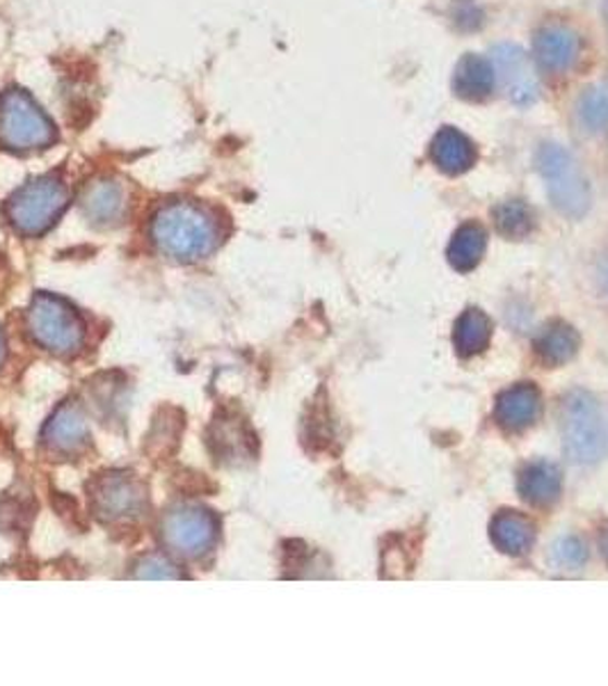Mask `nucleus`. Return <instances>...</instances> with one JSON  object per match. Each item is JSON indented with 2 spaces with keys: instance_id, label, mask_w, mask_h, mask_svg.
<instances>
[{
  "instance_id": "14",
  "label": "nucleus",
  "mask_w": 608,
  "mask_h": 686,
  "mask_svg": "<svg viewBox=\"0 0 608 686\" xmlns=\"http://www.w3.org/2000/svg\"><path fill=\"white\" fill-rule=\"evenodd\" d=\"M562 477L560 469L547 460L527 465L519 474V492L531 506H552L560 497Z\"/></svg>"
},
{
  "instance_id": "10",
  "label": "nucleus",
  "mask_w": 608,
  "mask_h": 686,
  "mask_svg": "<svg viewBox=\"0 0 608 686\" xmlns=\"http://www.w3.org/2000/svg\"><path fill=\"white\" fill-rule=\"evenodd\" d=\"M428 156L432 165L438 167L444 175L458 177L469 172L476 161H478V147L469 136L458 131L455 126H444L440 128L434 138L430 140Z\"/></svg>"
},
{
  "instance_id": "1",
  "label": "nucleus",
  "mask_w": 608,
  "mask_h": 686,
  "mask_svg": "<svg viewBox=\"0 0 608 686\" xmlns=\"http://www.w3.org/2000/svg\"><path fill=\"white\" fill-rule=\"evenodd\" d=\"M151 239L172 259L194 262L215 250L217 229L202 208L179 202L156 213L151 220Z\"/></svg>"
},
{
  "instance_id": "5",
  "label": "nucleus",
  "mask_w": 608,
  "mask_h": 686,
  "mask_svg": "<svg viewBox=\"0 0 608 686\" xmlns=\"http://www.w3.org/2000/svg\"><path fill=\"white\" fill-rule=\"evenodd\" d=\"M67 188L53 177H41L16 190V195L10 200L8 213L12 225L21 233L39 236L55 225L62 211L67 208Z\"/></svg>"
},
{
  "instance_id": "4",
  "label": "nucleus",
  "mask_w": 608,
  "mask_h": 686,
  "mask_svg": "<svg viewBox=\"0 0 608 686\" xmlns=\"http://www.w3.org/2000/svg\"><path fill=\"white\" fill-rule=\"evenodd\" d=\"M55 126L24 90H8L0 97V142L14 152L49 147Z\"/></svg>"
},
{
  "instance_id": "8",
  "label": "nucleus",
  "mask_w": 608,
  "mask_h": 686,
  "mask_svg": "<svg viewBox=\"0 0 608 686\" xmlns=\"http://www.w3.org/2000/svg\"><path fill=\"white\" fill-rule=\"evenodd\" d=\"M492 67L496 80L502 82L504 94L515 105H531L540 97V82L531 58L512 45L492 49Z\"/></svg>"
},
{
  "instance_id": "19",
  "label": "nucleus",
  "mask_w": 608,
  "mask_h": 686,
  "mask_svg": "<svg viewBox=\"0 0 608 686\" xmlns=\"http://www.w3.org/2000/svg\"><path fill=\"white\" fill-rule=\"evenodd\" d=\"M47 440L60 452H74L87 440V421L78 407L62 405L47 425Z\"/></svg>"
},
{
  "instance_id": "18",
  "label": "nucleus",
  "mask_w": 608,
  "mask_h": 686,
  "mask_svg": "<svg viewBox=\"0 0 608 686\" xmlns=\"http://www.w3.org/2000/svg\"><path fill=\"white\" fill-rule=\"evenodd\" d=\"M579 351V334L574 328L560 323H549L535 339V353L537 357L549 364V367H560L568 364Z\"/></svg>"
},
{
  "instance_id": "3",
  "label": "nucleus",
  "mask_w": 608,
  "mask_h": 686,
  "mask_svg": "<svg viewBox=\"0 0 608 686\" xmlns=\"http://www.w3.org/2000/svg\"><path fill=\"white\" fill-rule=\"evenodd\" d=\"M540 175L547 183L552 204L568 218H581L591 206V188L577 161L560 144H542L537 152Z\"/></svg>"
},
{
  "instance_id": "15",
  "label": "nucleus",
  "mask_w": 608,
  "mask_h": 686,
  "mask_svg": "<svg viewBox=\"0 0 608 686\" xmlns=\"http://www.w3.org/2000/svg\"><path fill=\"white\" fill-rule=\"evenodd\" d=\"M490 533H492V543L510 556L527 554L535 543V524L527 518V514H519L512 510L498 512L492 520Z\"/></svg>"
},
{
  "instance_id": "2",
  "label": "nucleus",
  "mask_w": 608,
  "mask_h": 686,
  "mask_svg": "<svg viewBox=\"0 0 608 686\" xmlns=\"http://www.w3.org/2000/svg\"><path fill=\"white\" fill-rule=\"evenodd\" d=\"M560 440L565 454L579 465L599 462L608 454V417L588 392H570L560 403Z\"/></svg>"
},
{
  "instance_id": "7",
  "label": "nucleus",
  "mask_w": 608,
  "mask_h": 686,
  "mask_svg": "<svg viewBox=\"0 0 608 686\" xmlns=\"http://www.w3.org/2000/svg\"><path fill=\"white\" fill-rule=\"evenodd\" d=\"M163 543L186 559L206 554L217 538V522L213 514L200 506H181L165 514Z\"/></svg>"
},
{
  "instance_id": "24",
  "label": "nucleus",
  "mask_w": 608,
  "mask_h": 686,
  "mask_svg": "<svg viewBox=\"0 0 608 686\" xmlns=\"http://www.w3.org/2000/svg\"><path fill=\"white\" fill-rule=\"evenodd\" d=\"M136 576H140V579H179L181 574L174 570V566H169L163 559H147L138 566Z\"/></svg>"
},
{
  "instance_id": "25",
  "label": "nucleus",
  "mask_w": 608,
  "mask_h": 686,
  "mask_svg": "<svg viewBox=\"0 0 608 686\" xmlns=\"http://www.w3.org/2000/svg\"><path fill=\"white\" fill-rule=\"evenodd\" d=\"M599 545H601V554H604V559L608 561V531H606V533L601 535V543H599Z\"/></svg>"
},
{
  "instance_id": "20",
  "label": "nucleus",
  "mask_w": 608,
  "mask_h": 686,
  "mask_svg": "<svg viewBox=\"0 0 608 686\" xmlns=\"http://www.w3.org/2000/svg\"><path fill=\"white\" fill-rule=\"evenodd\" d=\"M492 339V320L481 309H467L455 323L453 341L460 355L471 357L483 353Z\"/></svg>"
},
{
  "instance_id": "17",
  "label": "nucleus",
  "mask_w": 608,
  "mask_h": 686,
  "mask_svg": "<svg viewBox=\"0 0 608 686\" xmlns=\"http://www.w3.org/2000/svg\"><path fill=\"white\" fill-rule=\"evenodd\" d=\"M485 247H487L485 227L478 225V223H467L453 233L446 256H448V262L455 270L469 272L478 264H481Z\"/></svg>"
},
{
  "instance_id": "11",
  "label": "nucleus",
  "mask_w": 608,
  "mask_h": 686,
  "mask_svg": "<svg viewBox=\"0 0 608 686\" xmlns=\"http://www.w3.org/2000/svg\"><path fill=\"white\" fill-rule=\"evenodd\" d=\"M581 51L579 35L565 26H545L535 35V60L549 72H565Z\"/></svg>"
},
{
  "instance_id": "16",
  "label": "nucleus",
  "mask_w": 608,
  "mask_h": 686,
  "mask_svg": "<svg viewBox=\"0 0 608 686\" xmlns=\"http://www.w3.org/2000/svg\"><path fill=\"white\" fill-rule=\"evenodd\" d=\"M83 208L87 213V218H92L99 225L117 223L126 208V198H124L122 186L111 179L94 181L85 192Z\"/></svg>"
},
{
  "instance_id": "23",
  "label": "nucleus",
  "mask_w": 608,
  "mask_h": 686,
  "mask_svg": "<svg viewBox=\"0 0 608 686\" xmlns=\"http://www.w3.org/2000/svg\"><path fill=\"white\" fill-rule=\"evenodd\" d=\"M554 559L560 568L565 570H581L588 554H585V547L581 541L577 538H562L556 547H554Z\"/></svg>"
},
{
  "instance_id": "13",
  "label": "nucleus",
  "mask_w": 608,
  "mask_h": 686,
  "mask_svg": "<svg viewBox=\"0 0 608 686\" xmlns=\"http://www.w3.org/2000/svg\"><path fill=\"white\" fill-rule=\"evenodd\" d=\"M540 392L533 384H515L496 401V419L512 433L527 431L540 417Z\"/></svg>"
},
{
  "instance_id": "22",
  "label": "nucleus",
  "mask_w": 608,
  "mask_h": 686,
  "mask_svg": "<svg viewBox=\"0 0 608 686\" xmlns=\"http://www.w3.org/2000/svg\"><path fill=\"white\" fill-rule=\"evenodd\" d=\"M579 117L588 128H599L608 117V99L601 90H588L579 103Z\"/></svg>"
},
{
  "instance_id": "12",
  "label": "nucleus",
  "mask_w": 608,
  "mask_h": 686,
  "mask_svg": "<svg viewBox=\"0 0 608 686\" xmlns=\"http://www.w3.org/2000/svg\"><path fill=\"white\" fill-rule=\"evenodd\" d=\"M494 82H496V76H494L492 62L483 55L467 53L460 58L458 67H455L453 92L463 101L481 103L492 97Z\"/></svg>"
},
{
  "instance_id": "21",
  "label": "nucleus",
  "mask_w": 608,
  "mask_h": 686,
  "mask_svg": "<svg viewBox=\"0 0 608 686\" xmlns=\"http://www.w3.org/2000/svg\"><path fill=\"white\" fill-rule=\"evenodd\" d=\"M492 216H494L496 231L510 241L524 239V236H529L535 227V216L531 206L521 200H510V202L498 204L492 211Z\"/></svg>"
},
{
  "instance_id": "6",
  "label": "nucleus",
  "mask_w": 608,
  "mask_h": 686,
  "mask_svg": "<svg viewBox=\"0 0 608 686\" xmlns=\"http://www.w3.org/2000/svg\"><path fill=\"white\" fill-rule=\"evenodd\" d=\"M28 328L37 343L60 355L76 353L85 339V326L74 307L47 293L33 300L28 312Z\"/></svg>"
},
{
  "instance_id": "26",
  "label": "nucleus",
  "mask_w": 608,
  "mask_h": 686,
  "mask_svg": "<svg viewBox=\"0 0 608 686\" xmlns=\"http://www.w3.org/2000/svg\"><path fill=\"white\" fill-rule=\"evenodd\" d=\"M5 357V341H3V334H0V361H3Z\"/></svg>"
},
{
  "instance_id": "9",
  "label": "nucleus",
  "mask_w": 608,
  "mask_h": 686,
  "mask_svg": "<svg viewBox=\"0 0 608 686\" xmlns=\"http://www.w3.org/2000/svg\"><path fill=\"white\" fill-rule=\"evenodd\" d=\"M92 501L103 520H124L142 510L147 492L130 474H105L92 487Z\"/></svg>"
}]
</instances>
